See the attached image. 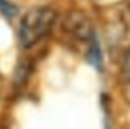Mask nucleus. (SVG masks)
I'll return each instance as SVG.
<instances>
[{
  "instance_id": "nucleus-1",
  "label": "nucleus",
  "mask_w": 130,
  "mask_h": 129,
  "mask_svg": "<svg viewBox=\"0 0 130 129\" xmlns=\"http://www.w3.org/2000/svg\"><path fill=\"white\" fill-rule=\"evenodd\" d=\"M57 20V12L52 8L47 6H40V8H32L29 9L19 28V42L23 49H28L38 43L43 37H46L54 23Z\"/></svg>"
},
{
  "instance_id": "nucleus-2",
  "label": "nucleus",
  "mask_w": 130,
  "mask_h": 129,
  "mask_svg": "<svg viewBox=\"0 0 130 129\" xmlns=\"http://www.w3.org/2000/svg\"><path fill=\"white\" fill-rule=\"evenodd\" d=\"M0 11L3 12V16L6 19H14L17 14H19V8L6 0H0Z\"/></svg>"
}]
</instances>
